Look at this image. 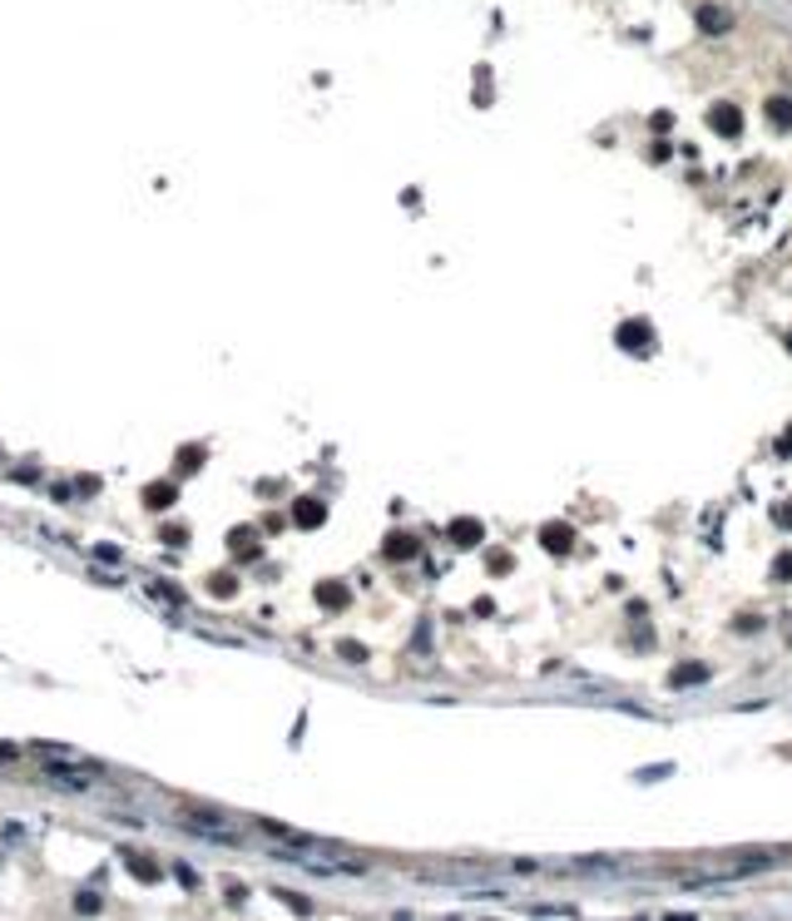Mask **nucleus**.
<instances>
[{
  "mask_svg": "<svg viewBox=\"0 0 792 921\" xmlns=\"http://www.w3.org/2000/svg\"><path fill=\"white\" fill-rule=\"evenodd\" d=\"M669 773H674V768H669V763H659V768H644L639 778H644V783H654V778H669Z\"/></svg>",
  "mask_w": 792,
  "mask_h": 921,
  "instance_id": "nucleus-16",
  "label": "nucleus"
},
{
  "mask_svg": "<svg viewBox=\"0 0 792 921\" xmlns=\"http://www.w3.org/2000/svg\"><path fill=\"white\" fill-rule=\"evenodd\" d=\"M486 565H491V575H510V570H515V560H510V555H491Z\"/></svg>",
  "mask_w": 792,
  "mask_h": 921,
  "instance_id": "nucleus-14",
  "label": "nucleus"
},
{
  "mask_svg": "<svg viewBox=\"0 0 792 921\" xmlns=\"http://www.w3.org/2000/svg\"><path fill=\"white\" fill-rule=\"evenodd\" d=\"M773 580H792V550H783V555L773 560Z\"/></svg>",
  "mask_w": 792,
  "mask_h": 921,
  "instance_id": "nucleus-13",
  "label": "nucleus"
},
{
  "mask_svg": "<svg viewBox=\"0 0 792 921\" xmlns=\"http://www.w3.org/2000/svg\"><path fill=\"white\" fill-rule=\"evenodd\" d=\"M693 20H698V30H703V35H723V30L733 25V15H728L723 5H698V15H693Z\"/></svg>",
  "mask_w": 792,
  "mask_h": 921,
  "instance_id": "nucleus-5",
  "label": "nucleus"
},
{
  "mask_svg": "<svg viewBox=\"0 0 792 921\" xmlns=\"http://www.w3.org/2000/svg\"><path fill=\"white\" fill-rule=\"evenodd\" d=\"M258 827H263L268 837H278V842H288V847H317V842H312L307 832H297V827H283V822H273V818H263V822H258Z\"/></svg>",
  "mask_w": 792,
  "mask_h": 921,
  "instance_id": "nucleus-6",
  "label": "nucleus"
},
{
  "mask_svg": "<svg viewBox=\"0 0 792 921\" xmlns=\"http://www.w3.org/2000/svg\"><path fill=\"white\" fill-rule=\"evenodd\" d=\"M317 600H322V605H327V610H342V605H347V590H342V585H332V580H327V585H317Z\"/></svg>",
  "mask_w": 792,
  "mask_h": 921,
  "instance_id": "nucleus-11",
  "label": "nucleus"
},
{
  "mask_svg": "<svg viewBox=\"0 0 792 921\" xmlns=\"http://www.w3.org/2000/svg\"><path fill=\"white\" fill-rule=\"evenodd\" d=\"M540 545H545L550 555H570V550H575V530H570L565 520H550V525H540Z\"/></svg>",
  "mask_w": 792,
  "mask_h": 921,
  "instance_id": "nucleus-3",
  "label": "nucleus"
},
{
  "mask_svg": "<svg viewBox=\"0 0 792 921\" xmlns=\"http://www.w3.org/2000/svg\"><path fill=\"white\" fill-rule=\"evenodd\" d=\"M708 129H713V134H723V139H738V134H743V109H738V104H713V109H708Z\"/></svg>",
  "mask_w": 792,
  "mask_h": 921,
  "instance_id": "nucleus-1",
  "label": "nucleus"
},
{
  "mask_svg": "<svg viewBox=\"0 0 792 921\" xmlns=\"http://www.w3.org/2000/svg\"><path fill=\"white\" fill-rule=\"evenodd\" d=\"M342 659H352V664H362V659H367V649H362V644H352V639H347V644H342Z\"/></svg>",
  "mask_w": 792,
  "mask_h": 921,
  "instance_id": "nucleus-15",
  "label": "nucleus"
},
{
  "mask_svg": "<svg viewBox=\"0 0 792 921\" xmlns=\"http://www.w3.org/2000/svg\"><path fill=\"white\" fill-rule=\"evenodd\" d=\"M649 337H654V327H649L644 317H634V322H619V332H614V342H619L624 352H644V347H649Z\"/></svg>",
  "mask_w": 792,
  "mask_h": 921,
  "instance_id": "nucleus-2",
  "label": "nucleus"
},
{
  "mask_svg": "<svg viewBox=\"0 0 792 921\" xmlns=\"http://www.w3.org/2000/svg\"><path fill=\"white\" fill-rule=\"evenodd\" d=\"M411 555H421V540L416 535H392L387 540V560H411Z\"/></svg>",
  "mask_w": 792,
  "mask_h": 921,
  "instance_id": "nucleus-8",
  "label": "nucleus"
},
{
  "mask_svg": "<svg viewBox=\"0 0 792 921\" xmlns=\"http://www.w3.org/2000/svg\"><path fill=\"white\" fill-rule=\"evenodd\" d=\"M788 352H792V337H788Z\"/></svg>",
  "mask_w": 792,
  "mask_h": 921,
  "instance_id": "nucleus-18",
  "label": "nucleus"
},
{
  "mask_svg": "<svg viewBox=\"0 0 792 921\" xmlns=\"http://www.w3.org/2000/svg\"><path fill=\"white\" fill-rule=\"evenodd\" d=\"M768 119H773L778 129H792V100H783V95L768 100Z\"/></svg>",
  "mask_w": 792,
  "mask_h": 921,
  "instance_id": "nucleus-10",
  "label": "nucleus"
},
{
  "mask_svg": "<svg viewBox=\"0 0 792 921\" xmlns=\"http://www.w3.org/2000/svg\"><path fill=\"white\" fill-rule=\"evenodd\" d=\"M773 520H778L783 530H792V501H788V506H778V511H773Z\"/></svg>",
  "mask_w": 792,
  "mask_h": 921,
  "instance_id": "nucleus-17",
  "label": "nucleus"
},
{
  "mask_svg": "<svg viewBox=\"0 0 792 921\" xmlns=\"http://www.w3.org/2000/svg\"><path fill=\"white\" fill-rule=\"evenodd\" d=\"M446 535H451V545H461V550H476V545L486 540V525L466 515V520H451V530H446Z\"/></svg>",
  "mask_w": 792,
  "mask_h": 921,
  "instance_id": "nucleus-4",
  "label": "nucleus"
},
{
  "mask_svg": "<svg viewBox=\"0 0 792 921\" xmlns=\"http://www.w3.org/2000/svg\"><path fill=\"white\" fill-rule=\"evenodd\" d=\"M174 496H179V491H174V486H164V481H159V486H149V506H154V511L174 506Z\"/></svg>",
  "mask_w": 792,
  "mask_h": 921,
  "instance_id": "nucleus-12",
  "label": "nucleus"
},
{
  "mask_svg": "<svg viewBox=\"0 0 792 921\" xmlns=\"http://www.w3.org/2000/svg\"><path fill=\"white\" fill-rule=\"evenodd\" d=\"M297 525H322V520H327V506H322V501H297Z\"/></svg>",
  "mask_w": 792,
  "mask_h": 921,
  "instance_id": "nucleus-9",
  "label": "nucleus"
},
{
  "mask_svg": "<svg viewBox=\"0 0 792 921\" xmlns=\"http://www.w3.org/2000/svg\"><path fill=\"white\" fill-rule=\"evenodd\" d=\"M703 679H708L703 664H679V669L669 674V689H693V684H703Z\"/></svg>",
  "mask_w": 792,
  "mask_h": 921,
  "instance_id": "nucleus-7",
  "label": "nucleus"
}]
</instances>
